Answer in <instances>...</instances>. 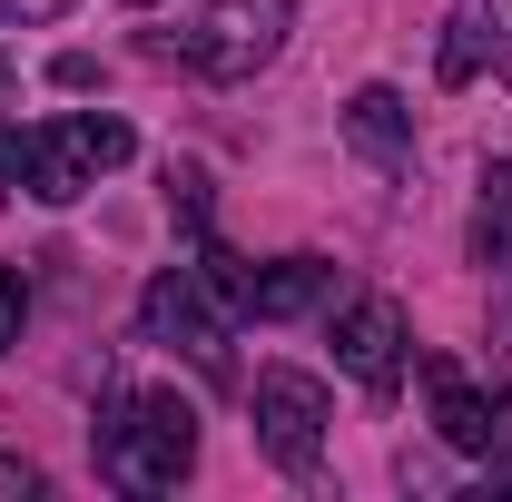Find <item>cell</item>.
<instances>
[{
	"mask_svg": "<svg viewBox=\"0 0 512 502\" xmlns=\"http://www.w3.org/2000/svg\"><path fill=\"white\" fill-rule=\"evenodd\" d=\"M483 60L512 69V60H503V30H493V0H453L444 50H434V79H444V89H463V79H483Z\"/></svg>",
	"mask_w": 512,
	"mask_h": 502,
	"instance_id": "cell-10",
	"label": "cell"
},
{
	"mask_svg": "<svg viewBox=\"0 0 512 502\" xmlns=\"http://www.w3.org/2000/svg\"><path fill=\"white\" fill-rule=\"evenodd\" d=\"M345 138H355V158H375L384 178H404L414 168V109H404V89H355L345 99Z\"/></svg>",
	"mask_w": 512,
	"mask_h": 502,
	"instance_id": "cell-9",
	"label": "cell"
},
{
	"mask_svg": "<svg viewBox=\"0 0 512 502\" xmlns=\"http://www.w3.org/2000/svg\"><path fill=\"white\" fill-rule=\"evenodd\" d=\"M473 266L512 276V158H483V197H473Z\"/></svg>",
	"mask_w": 512,
	"mask_h": 502,
	"instance_id": "cell-11",
	"label": "cell"
},
{
	"mask_svg": "<svg viewBox=\"0 0 512 502\" xmlns=\"http://www.w3.org/2000/svg\"><path fill=\"white\" fill-rule=\"evenodd\" d=\"M128 119H99V109H79V119H50V128H0V197H40V207H69V197H89L109 168H128Z\"/></svg>",
	"mask_w": 512,
	"mask_h": 502,
	"instance_id": "cell-2",
	"label": "cell"
},
{
	"mask_svg": "<svg viewBox=\"0 0 512 502\" xmlns=\"http://www.w3.org/2000/svg\"><path fill=\"white\" fill-rule=\"evenodd\" d=\"M286 30H296V0H207L188 20V40H178V60L197 79H217V89H237L286 50Z\"/></svg>",
	"mask_w": 512,
	"mask_h": 502,
	"instance_id": "cell-3",
	"label": "cell"
},
{
	"mask_svg": "<svg viewBox=\"0 0 512 502\" xmlns=\"http://www.w3.org/2000/svg\"><path fill=\"white\" fill-rule=\"evenodd\" d=\"M20 325H30V286H20V266H0V355L20 345Z\"/></svg>",
	"mask_w": 512,
	"mask_h": 502,
	"instance_id": "cell-12",
	"label": "cell"
},
{
	"mask_svg": "<svg viewBox=\"0 0 512 502\" xmlns=\"http://www.w3.org/2000/svg\"><path fill=\"white\" fill-rule=\"evenodd\" d=\"M0 79H10V50H0Z\"/></svg>",
	"mask_w": 512,
	"mask_h": 502,
	"instance_id": "cell-14",
	"label": "cell"
},
{
	"mask_svg": "<svg viewBox=\"0 0 512 502\" xmlns=\"http://www.w3.org/2000/svg\"><path fill=\"white\" fill-rule=\"evenodd\" d=\"M404 345L414 335H404V306L394 296H345L335 306V365L365 384V394H394L404 384Z\"/></svg>",
	"mask_w": 512,
	"mask_h": 502,
	"instance_id": "cell-7",
	"label": "cell"
},
{
	"mask_svg": "<svg viewBox=\"0 0 512 502\" xmlns=\"http://www.w3.org/2000/svg\"><path fill=\"white\" fill-rule=\"evenodd\" d=\"M325 296H335V266H325V256H276V266H247L237 315H256V325H296V315H316Z\"/></svg>",
	"mask_w": 512,
	"mask_h": 502,
	"instance_id": "cell-8",
	"label": "cell"
},
{
	"mask_svg": "<svg viewBox=\"0 0 512 502\" xmlns=\"http://www.w3.org/2000/svg\"><path fill=\"white\" fill-rule=\"evenodd\" d=\"M247 414H256V443H266V453H276L296 483L325 463V424H335V404H325L316 375H296V365H256Z\"/></svg>",
	"mask_w": 512,
	"mask_h": 502,
	"instance_id": "cell-5",
	"label": "cell"
},
{
	"mask_svg": "<svg viewBox=\"0 0 512 502\" xmlns=\"http://www.w3.org/2000/svg\"><path fill=\"white\" fill-rule=\"evenodd\" d=\"M79 0H0V20H20V30H40V20H69Z\"/></svg>",
	"mask_w": 512,
	"mask_h": 502,
	"instance_id": "cell-13",
	"label": "cell"
},
{
	"mask_svg": "<svg viewBox=\"0 0 512 502\" xmlns=\"http://www.w3.org/2000/svg\"><path fill=\"white\" fill-rule=\"evenodd\" d=\"M89 453H99V483H119V493H178L197 463V404L119 384L89 424Z\"/></svg>",
	"mask_w": 512,
	"mask_h": 502,
	"instance_id": "cell-1",
	"label": "cell"
},
{
	"mask_svg": "<svg viewBox=\"0 0 512 502\" xmlns=\"http://www.w3.org/2000/svg\"><path fill=\"white\" fill-rule=\"evenodd\" d=\"M424 394H434V434L453 453H493L512 434V384H473L453 355H424Z\"/></svg>",
	"mask_w": 512,
	"mask_h": 502,
	"instance_id": "cell-6",
	"label": "cell"
},
{
	"mask_svg": "<svg viewBox=\"0 0 512 502\" xmlns=\"http://www.w3.org/2000/svg\"><path fill=\"white\" fill-rule=\"evenodd\" d=\"M227 296L207 286V266H158L148 276V296H138V325H148V345H178L207 384H227L237 365H227Z\"/></svg>",
	"mask_w": 512,
	"mask_h": 502,
	"instance_id": "cell-4",
	"label": "cell"
}]
</instances>
